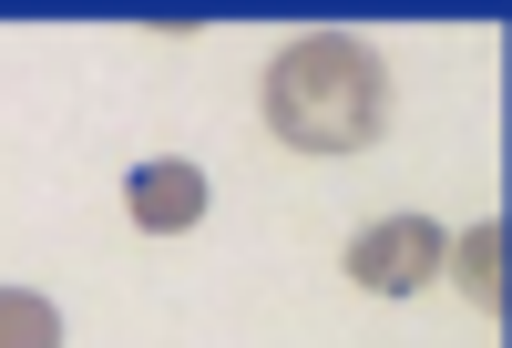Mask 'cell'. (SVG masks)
<instances>
[{
    "label": "cell",
    "mask_w": 512,
    "mask_h": 348,
    "mask_svg": "<svg viewBox=\"0 0 512 348\" xmlns=\"http://www.w3.org/2000/svg\"><path fill=\"white\" fill-rule=\"evenodd\" d=\"M256 113L287 154H369L390 134V62L359 31H297L256 82Z\"/></svg>",
    "instance_id": "1"
},
{
    "label": "cell",
    "mask_w": 512,
    "mask_h": 348,
    "mask_svg": "<svg viewBox=\"0 0 512 348\" xmlns=\"http://www.w3.org/2000/svg\"><path fill=\"white\" fill-rule=\"evenodd\" d=\"M0 348H62V308L31 287H0Z\"/></svg>",
    "instance_id": "5"
},
{
    "label": "cell",
    "mask_w": 512,
    "mask_h": 348,
    "mask_svg": "<svg viewBox=\"0 0 512 348\" xmlns=\"http://www.w3.org/2000/svg\"><path fill=\"white\" fill-rule=\"evenodd\" d=\"M441 267L461 277V297H472V308H492V318H502V297H512V287H502V267H512V236H502V215H492V226H472V236H461V246L441 256Z\"/></svg>",
    "instance_id": "4"
},
{
    "label": "cell",
    "mask_w": 512,
    "mask_h": 348,
    "mask_svg": "<svg viewBox=\"0 0 512 348\" xmlns=\"http://www.w3.org/2000/svg\"><path fill=\"white\" fill-rule=\"evenodd\" d=\"M123 205H134L144 236H185L195 215H205V164H185V154L134 164V174H123Z\"/></svg>",
    "instance_id": "3"
},
{
    "label": "cell",
    "mask_w": 512,
    "mask_h": 348,
    "mask_svg": "<svg viewBox=\"0 0 512 348\" xmlns=\"http://www.w3.org/2000/svg\"><path fill=\"white\" fill-rule=\"evenodd\" d=\"M441 256H451V236L431 226V215H379V226L349 236V277L369 297H420L441 277Z\"/></svg>",
    "instance_id": "2"
}]
</instances>
